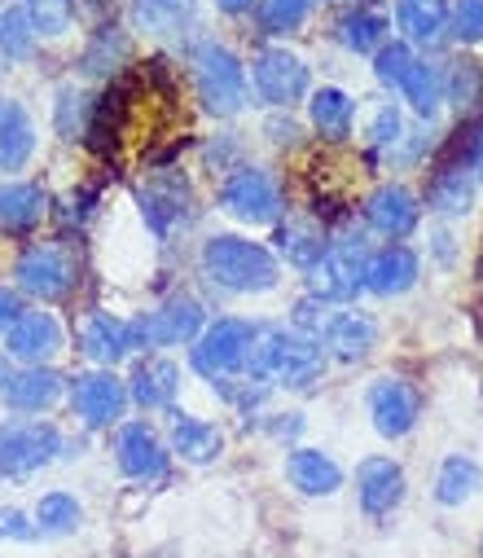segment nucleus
I'll return each instance as SVG.
<instances>
[{"instance_id": "nucleus-1", "label": "nucleus", "mask_w": 483, "mask_h": 558, "mask_svg": "<svg viewBox=\"0 0 483 558\" xmlns=\"http://www.w3.org/2000/svg\"><path fill=\"white\" fill-rule=\"evenodd\" d=\"M321 369H326V352L316 339L286 330V326H255L251 352H246V374L259 387H307Z\"/></svg>"}, {"instance_id": "nucleus-2", "label": "nucleus", "mask_w": 483, "mask_h": 558, "mask_svg": "<svg viewBox=\"0 0 483 558\" xmlns=\"http://www.w3.org/2000/svg\"><path fill=\"white\" fill-rule=\"evenodd\" d=\"M203 272L216 287L238 291V295L277 287V259L259 242H246V238H233V233H220L203 246Z\"/></svg>"}, {"instance_id": "nucleus-3", "label": "nucleus", "mask_w": 483, "mask_h": 558, "mask_svg": "<svg viewBox=\"0 0 483 558\" xmlns=\"http://www.w3.org/2000/svg\"><path fill=\"white\" fill-rule=\"evenodd\" d=\"M194 80H198V97H203V106L212 114H238L242 110V101H246V71H242V62L225 45L207 40V45L194 49Z\"/></svg>"}, {"instance_id": "nucleus-4", "label": "nucleus", "mask_w": 483, "mask_h": 558, "mask_svg": "<svg viewBox=\"0 0 483 558\" xmlns=\"http://www.w3.org/2000/svg\"><path fill=\"white\" fill-rule=\"evenodd\" d=\"M58 449H62V436H58L53 423H40V417H14V423L0 427V475L23 480V475L49 466Z\"/></svg>"}, {"instance_id": "nucleus-5", "label": "nucleus", "mask_w": 483, "mask_h": 558, "mask_svg": "<svg viewBox=\"0 0 483 558\" xmlns=\"http://www.w3.org/2000/svg\"><path fill=\"white\" fill-rule=\"evenodd\" d=\"M365 264H370V255H365L361 238L326 246V255H321L312 268V295L326 300V304L357 300V291H365Z\"/></svg>"}, {"instance_id": "nucleus-6", "label": "nucleus", "mask_w": 483, "mask_h": 558, "mask_svg": "<svg viewBox=\"0 0 483 558\" xmlns=\"http://www.w3.org/2000/svg\"><path fill=\"white\" fill-rule=\"evenodd\" d=\"M14 277H19V287L36 300H62L75 287V255L62 242H36V246L23 251Z\"/></svg>"}, {"instance_id": "nucleus-7", "label": "nucleus", "mask_w": 483, "mask_h": 558, "mask_svg": "<svg viewBox=\"0 0 483 558\" xmlns=\"http://www.w3.org/2000/svg\"><path fill=\"white\" fill-rule=\"evenodd\" d=\"M251 335H255V326H246V322H238V317L216 322V326L198 339V348H194V369H198L203 378H212V383H229L238 369H246Z\"/></svg>"}, {"instance_id": "nucleus-8", "label": "nucleus", "mask_w": 483, "mask_h": 558, "mask_svg": "<svg viewBox=\"0 0 483 558\" xmlns=\"http://www.w3.org/2000/svg\"><path fill=\"white\" fill-rule=\"evenodd\" d=\"M198 326H203V304L190 300V295H177L164 308H154V313L128 322V339H132V348H141V343L145 348H172V343L194 339Z\"/></svg>"}, {"instance_id": "nucleus-9", "label": "nucleus", "mask_w": 483, "mask_h": 558, "mask_svg": "<svg viewBox=\"0 0 483 558\" xmlns=\"http://www.w3.org/2000/svg\"><path fill=\"white\" fill-rule=\"evenodd\" d=\"M220 203H225L229 216H238V220H246V225H268V220H277V211H281L277 181H273L268 172H259V168H238V172L225 181Z\"/></svg>"}, {"instance_id": "nucleus-10", "label": "nucleus", "mask_w": 483, "mask_h": 558, "mask_svg": "<svg viewBox=\"0 0 483 558\" xmlns=\"http://www.w3.org/2000/svg\"><path fill=\"white\" fill-rule=\"evenodd\" d=\"M251 75H255V93L268 106H294L307 93V66L286 49H259Z\"/></svg>"}, {"instance_id": "nucleus-11", "label": "nucleus", "mask_w": 483, "mask_h": 558, "mask_svg": "<svg viewBox=\"0 0 483 558\" xmlns=\"http://www.w3.org/2000/svg\"><path fill=\"white\" fill-rule=\"evenodd\" d=\"M71 404H75V413L84 417L88 427H114L123 417V404H128V387L110 369L80 374L71 383Z\"/></svg>"}, {"instance_id": "nucleus-12", "label": "nucleus", "mask_w": 483, "mask_h": 558, "mask_svg": "<svg viewBox=\"0 0 483 558\" xmlns=\"http://www.w3.org/2000/svg\"><path fill=\"white\" fill-rule=\"evenodd\" d=\"M418 409H422V400L404 378H378L370 387V417H374L378 436H387V440H400L413 432Z\"/></svg>"}, {"instance_id": "nucleus-13", "label": "nucleus", "mask_w": 483, "mask_h": 558, "mask_svg": "<svg viewBox=\"0 0 483 558\" xmlns=\"http://www.w3.org/2000/svg\"><path fill=\"white\" fill-rule=\"evenodd\" d=\"M357 501L370 519L391 514L404 501V471L391 458H365L357 466Z\"/></svg>"}, {"instance_id": "nucleus-14", "label": "nucleus", "mask_w": 483, "mask_h": 558, "mask_svg": "<svg viewBox=\"0 0 483 558\" xmlns=\"http://www.w3.org/2000/svg\"><path fill=\"white\" fill-rule=\"evenodd\" d=\"M114 458H119V471L132 475V480H158V475L168 471V449H164V440H158L145 423L119 427Z\"/></svg>"}, {"instance_id": "nucleus-15", "label": "nucleus", "mask_w": 483, "mask_h": 558, "mask_svg": "<svg viewBox=\"0 0 483 558\" xmlns=\"http://www.w3.org/2000/svg\"><path fill=\"white\" fill-rule=\"evenodd\" d=\"M136 198H141V216L154 229V238H172L190 220V190H185V181H172V177L149 181Z\"/></svg>"}, {"instance_id": "nucleus-16", "label": "nucleus", "mask_w": 483, "mask_h": 558, "mask_svg": "<svg viewBox=\"0 0 483 558\" xmlns=\"http://www.w3.org/2000/svg\"><path fill=\"white\" fill-rule=\"evenodd\" d=\"M62 374L58 369H49V365H27V369H19V374H5L0 378V396H5V404L10 409H19V413H40V409H49L58 396H62Z\"/></svg>"}, {"instance_id": "nucleus-17", "label": "nucleus", "mask_w": 483, "mask_h": 558, "mask_svg": "<svg viewBox=\"0 0 483 558\" xmlns=\"http://www.w3.org/2000/svg\"><path fill=\"white\" fill-rule=\"evenodd\" d=\"M365 225L383 238H404L413 233L418 225V198L404 190V185H378L370 198H365Z\"/></svg>"}, {"instance_id": "nucleus-18", "label": "nucleus", "mask_w": 483, "mask_h": 558, "mask_svg": "<svg viewBox=\"0 0 483 558\" xmlns=\"http://www.w3.org/2000/svg\"><path fill=\"white\" fill-rule=\"evenodd\" d=\"M58 348H62V330H58V322L49 313H23L10 326V335H5V352L19 356V361H27V365L49 361Z\"/></svg>"}, {"instance_id": "nucleus-19", "label": "nucleus", "mask_w": 483, "mask_h": 558, "mask_svg": "<svg viewBox=\"0 0 483 558\" xmlns=\"http://www.w3.org/2000/svg\"><path fill=\"white\" fill-rule=\"evenodd\" d=\"M413 282H418V255L409 246H387V251L370 255V264H365V291L391 300V295H404Z\"/></svg>"}, {"instance_id": "nucleus-20", "label": "nucleus", "mask_w": 483, "mask_h": 558, "mask_svg": "<svg viewBox=\"0 0 483 558\" xmlns=\"http://www.w3.org/2000/svg\"><path fill=\"white\" fill-rule=\"evenodd\" d=\"M286 475H290V484H294L299 493H307V497H330V493H339V484H343L339 462H335L330 453H321V449H294L290 462H286Z\"/></svg>"}, {"instance_id": "nucleus-21", "label": "nucleus", "mask_w": 483, "mask_h": 558, "mask_svg": "<svg viewBox=\"0 0 483 558\" xmlns=\"http://www.w3.org/2000/svg\"><path fill=\"white\" fill-rule=\"evenodd\" d=\"M321 339H326V348H335V356L361 361V356H370V348L378 343V326H374V317H365V313H330V322H326V330H321Z\"/></svg>"}, {"instance_id": "nucleus-22", "label": "nucleus", "mask_w": 483, "mask_h": 558, "mask_svg": "<svg viewBox=\"0 0 483 558\" xmlns=\"http://www.w3.org/2000/svg\"><path fill=\"white\" fill-rule=\"evenodd\" d=\"M45 190L40 185H0V233H32L45 220Z\"/></svg>"}, {"instance_id": "nucleus-23", "label": "nucleus", "mask_w": 483, "mask_h": 558, "mask_svg": "<svg viewBox=\"0 0 483 558\" xmlns=\"http://www.w3.org/2000/svg\"><path fill=\"white\" fill-rule=\"evenodd\" d=\"M177 387H181V369L172 361H141L136 374H132L128 396L141 409H168L172 396H177Z\"/></svg>"}, {"instance_id": "nucleus-24", "label": "nucleus", "mask_w": 483, "mask_h": 558, "mask_svg": "<svg viewBox=\"0 0 483 558\" xmlns=\"http://www.w3.org/2000/svg\"><path fill=\"white\" fill-rule=\"evenodd\" d=\"M36 150V132H32V119L19 101H5L0 106V168L5 172H19Z\"/></svg>"}, {"instance_id": "nucleus-25", "label": "nucleus", "mask_w": 483, "mask_h": 558, "mask_svg": "<svg viewBox=\"0 0 483 558\" xmlns=\"http://www.w3.org/2000/svg\"><path fill=\"white\" fill-rule=\"evenodd\" d=\"M426 203L444 216H466L470 203H474V181H470V168L461 163H439L431 185H426Z\"/></svg>"}, {"instance_id": "nucleus-26", "label": "nucleus", "mask_w": 483, "mask_h": 558, "mask_svg": "<svg viewBox=\"0 0 483 558\" xmlns=\"http://www.w3.org/2000/svg\"><path fill=\"white\" fill-rule=\"evenodd\" d=\"M172 449H177L185 462H216L220 449H225V440H220V432H216L212 423H203V417L177 413V417H172Z\"/></svg>"}, {"instance_id": "nucleus-27", "label": "nucleus", "mask_w": 483, "mask_h": 558, "mask_svg": "<svg viewBox=\"0 0 483 558\" xmlns=\"http://www.w3.org/2000/svg\"><path fill=\"white\" fill-rule=\"evenodd\" d=\"M84 352H88L97 365H114L123 352H132L128 322H119V317H110V313L88 317V326H84Z\"/></svg>"}, {"instance_id": "nucleus-28", "label": "nucleus", "mask_w": 483, "mask_h": 558, "mask_svg": "<svg viewBox=\"0 0 483 558\" xmlns=\"http://www.w3.org/2000/svg\"><path fill=\"white\" fill-rule=\"evenodd\" d=\"M352 114H357V106L343 88H316L312 93V123L326 142H343L352 132Z\"/></svg>"}, {"instance_id": "nucleus-29", "label": "nucleus", "mask_w": 483, "mask_h": 558, "mask_svg": "<svg viewBox=\"0 0 483 558\" xmlns=\"http://www.w3.org/2000/svg\"><path fill=\"white\" fill-rule=\"evenodd\" d=\"M190 19H194V0H132V23L154 36H172Z\"/></svg>"}, {"instance_id": "nucleus-30", "label": "nucleus", "mask_w": 483, "mask_h": 558, "mask_svg": "<svg viewBox=\"0 0 483 558\" xmlns=\"http://www.w3.org/2000/svg\"><path fill=\"white\" fill-rule=\"evenodd\" d=\"M277 251L286 255V264H294V268H316V259L326 255V238H321V229L316 225H281L277 229Z\"/></svg>"}, {"instance_id": "nucleus-31", "label": "nucleus", "mask_w": 483, "mask_h": 558, "mask_svg": "<svg viewBox=\"0 0 483 558\" xmlns=\"http://www.w3.org/2000/svg\"><path fill=\"white\" fill-rule=\"evenodd\" d=\"M400 93L409 97V106H413L422 119H431L435 106L444 101V75H439L431 62H418V58H413V66H409L404 80H400Z\"/></svg>"}, {"instance_id": "nucleus-32", "label": "nucleus", "mask_w": 483, "mask_h": 558, "mask_svg": "<svg viewBox=\"0 0 483 558\" xmlns=\"http://www.w3.org/2000/svg\"><path fill=\"white\" fill-rule=\"evenodd\" d=\"M396 23H400V32H404L409 40L435 45L439 32H444V10H439V0H400Z\"/></svg>"}, {"instance_id": "nucleus-33", "label": "nucleus", "mask_w": 483, "mask_h": 558, "mask_svg": "<svg viewBox=\"0 0 483 558\" xmlns=\"http://www.w3.org/2000/svg\"><path fill=\"white\" fill-rule=\"evenodd\" d=\"M387 27H391L387 14H378V10H352V14L339 19V40H343L352 53H374V49L383 45Z\"/></svg>"}, {"instance_id": "nucleus-34", "label": "nucleus", "mask_w": 483, "mask_h": 558, "mask_svg": "<svg viewBox=\"0 0 483 558\" xmlns=\"http://www.w3.org/2000/svg\"><path fill=\"white\" fill-rule=\"evenodd\" d=\"M479 480H483V475H479V466H474L470 458H448V462L439 466V480H435V501L461 506V501L474 497Z\"/></svg>"}, {"instance_id": "nucleus-35", "label": "nucleus", "mask_w": 483, "mask_h": 558, "mask_svg": "<svg viewBox=\"0 0 483 558\" xmlns=\"http://www.w3.org/2000/svg\"><path fill=\"white\" fill-rule=\"evenodd\" d=\"M80 519H84V510H80V501L71 493H45L40 506H36V532H49V536L75 532Z\"/></svg>"}, {"instance_id": "nucleus-36", "label": "nucleus", "mask_w": 483, "mask_h": 558, "mask_svg": "<svg viewBox=\"0 0 483 558\" xmlns=\"http://www.w3.org/2000/svg\"><path fill=\"white\" fill-rule=\"evenodd\" d=\"M32 45H36L32 10H5L0 14V53L5 58H27Z\"/></svg>"}, {"instance_id": "nucleus-37", "label": "nucleus", "mask_w": 483, "mask_h": 558, "mask_svg": "<svg viewBox=\"0 0 483 558\" xmlns=\"http://www.w3.org/2000/svg\"><path fill=\"white\" fill-rule=\"evenodd\" d=\"M307 14H312V0H264V5H259V23L273 36L299 32L307 23Z\"/></svg>"}, {"instance_id": "nucleus-38", "label": "nucleus", "mask_w": 483, "mask_h": 558, "mask_svg": "<svg viewBox=\"0 0 483 558\" xmlns=\"http://www.w3.org/2000/svg\"><path fill=\"white\" fill-rule=\"evenodd\" d=\"M123 58H128V40L114 27H106L93 40V49L84 53V71H110V62H123Z\"/></svg>"}, {"instance_id": "nucleus-39", "label": "nucleus", "mask_w": 483, "mask_h": 558, "mask_svg": "<svg viewBox=\"0 0 483 558\" xmlns=\"http://www.w3.org/2000/svg\"><path fill=\"white\" fill-rule=\"evenodd\" d=\"M88 110H93V101L84 97V93H62V101H58V128H62V136H84V128H88Z\"/></svg>"}, {"instance_id": "nucleus-40", "label": "nucleus", "mask_w": 483, "mask_h": 558, "mask_svg": "<svg viewBox=\"0 0 483 558\" xmlns=\"http://www.w3.org/2000/svg\"><path fill=\"white\" fill-rule=\"evenodd\" d=\"M409 66H413L409 45H383L378 58H374V75H378L383 84H391V88H400V80H404Z\"/></svg>"}, {"instance_id": "nucleus-41", "label": "nucleus", "mask_w": 483, "mask_h": 558, "mask_svg": "<svg viewBox=\"0 0 483 558\" xmlns=\"http://www.w3.org/2000/svg\"><path fill=\"white\" fill-rule=\"evenodd\" d=\"M452 36L474 45L483 40V0H457L452 5Z\"/></svg>"}, {"instance_id": "nucleus-42", "label": "nucleus", "mask_w": 483, "mask_h": 558, "mask_svg": "<svg viewBox=\"0 0 483 558\" xmlns=\"http://www.w3.org/2000/svg\"><path fill=\"white\" fill-rule=\"evenodd\" d=\"M479 88H483V71L474 62H457L452 75H448V93L457 106H474L479 101Z\"/></svg>"}, {"instance_id": "nucleus-43", "label": "nucleus", "mask_w": 483, "mask_h": 558, "mask_svg": "<svg viewBox=\"0 0 483 558\" xmlns=\"http://www.w3.org/2000/svg\"><path fill=\"white\" fill-rule=\"evenodd\" d=\"M32 23L40 36H58L67 32V10H62V0H36L32 5Z\"/></svg>"}, {"instance_id": "nucleus-44", "label": "nucleus", "mask_w": 483, "mask_h": 558, "mask_svg": "<svg viewBox=\"0 0 483 558\" xmlns=\"http://www.w3.org/2000/svg\"><path fill=\"white\" fill-rule=\"evenodd\" d=\"M400 132H404V123H400V110L396 106H383L378 114H374V128H370V136L378 146H396L400 142Z\"/></svg>"}, {"instance_id": "nucleus-45", "label": "nucleus", "mask_w": 483, "mask_h": 558, "mask_svg": "<svg viewBox=\"0 0 483 558\" xmlns=\"http://www.w3.org/2000/svg\"><path fill=\"white\" fill-rule=\"evenodd\" d=\"M0 536L32 541V536H36V527H32V523H27V514H19V510H0Z\"/></svg>"}, {"instance_id": "nucleus-46", "label": "nucleus", "mask_w": 483, "mask_h": 558, "mask_svg": "<svg viewBox=\"0 0 483 558\" xmlns=\"http://www.w3.org/2000/svg\"><path fill=\"white\" fill-rule=\"evenodd\" d=\"M19 317H23V304H19V295L0 287V330H5V326H14Z\"/></svg>"}, {"instance_id": "nucleus-47", "label": "nucleus", "mask_w": 483, "mask_h": 558, "mask_svg": "<svg viewBox=\"0 0 483 558\" xmlns=\"http://www.w3.org/2000/svg\"><path fill=\"white\" fill-rule=\"evenodd\" d=\"M470 172L483 185V128H474V136H470Z\"/></svg>"}, {"instance_id": "nucleus-48", "label": "nucleus", "mask_w": 483, "mask_h": 558, "mask_svg": "<svg viewBox=\"0 0 483 558\" xmlns=\"http://www.w3.org/2000/svg\"><path fill=\"white\" fill-rule=\"evenodd\" d=\"M273 132H277L273 142H294V136H299V128H294L290 119H286V123H273Z\"/></svg>"}, {"instance_id": "nucleus-49", "label": "nucleus", "mask_w": 483, "mask_h": 558, "mask_svg": "<svg viewBox=\"0 0 483 558\" xmlns=\"http://www.w3.org/2000/svg\"><path fill=\"white\" fill-rule=\"evenodd\" d=\"M216 5H220V10H229V14H242V10H251V5H255V0H216Z\"/></svg>"}, {"instance_id": "nucleus-50", "label": "nucleus", "mask_w": 483, "mask_h": 558, "mask_svg": "<svg viewBox=\"0 0 483 558\" xmlns=\"http://www.w3.org/2000/svg\"><path fill=\"white\" fill-rule=\"evenodd\" d=\"M0 106H5V101H0Z\"/></svg>"}, {"instance_id": "nucleus-51", "label": "nucleus", "mask_w": 483, "mask_h": 558, "mask_svg": "<svg viewBox=\"0 0 483 558\" xmlns=\"http://www.w3.org/2000/svg\"><path fill=\"white\" fill-rule=\"evenodd\" d=\"M0 378H5V374H0Z\"/></svg>"}]
</instances>
